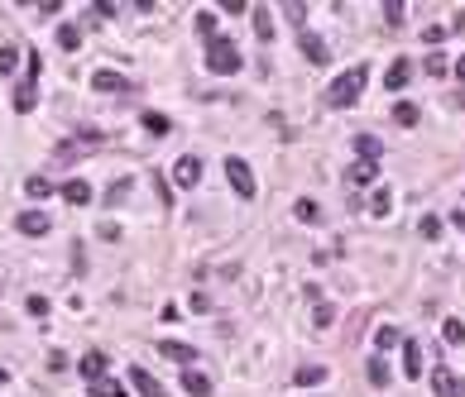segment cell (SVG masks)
<instances>
[{
    "instance_id": "6da1fadb",
    "label": "cell",
    "mask_w": 465,
    "mask_h": 397,
    "mask_svg": "<svg viewBox=\"0 0 465 397\" xmlns=\"http://www.w3.org/2000/svg\"><path fill=\"white\" fill-rule=\"evenodd\" d=\"M240 43L235 39H225V34H216L211 43H207V72H216V77H235L240 72Z\"/></svg>"
},
{
    "instance_id": "7a4b0ae2",
    "label": "cell",
    "mask_w": 465,
    "mask_h": 397,
    "mask_svg": "<svg viewBox=\"0 0 465 397\" xmlns=\"http://www.w3.org/2000/svg\"><path fill=\"white\" fill-rule=\"evenodd\" d=\"M365 81H369V67H346L341 77L331 81V91H327V106H355L360 101V91H365Z\"/></svg>"
},
{
    "instance_id": "3957f363",
    "label": "cell",
    "mask_w": 465,
    "mask_h": 397,
    "mask_svg": "<svg viewBox=\"0 0 465 397\" xmlns=\"http://www.w3.org/2000/svg\"><path fill=\"white\" fill-rule=\"evenodd\" d=\"M225 177H230V187H235V196H245V201L259 191V187H254V173H249V163L235 159V154L225 159Z\"/></svg>"
},
{
    "instance_id": "277c9868",
    "label": "cell",
    "mask_w": 465,
    "mask_h": 397,
    "mask_svg": "<svg viewBox=\"0 0 465 397\" xmlns=\"http://www.w3.org/2000/svg\"><path fill=\"white\" fill-rule=\"evenodd\" d=\"M15 230L29 235V239H39V235H48V230H53V220H48L44 211H20V215H15Z\"/></svg>"
},
{
    "instance_id": "5b68a950",
    "label": "cell",
    "mask_w": 465,
    "mask_h": 397,
    "mask_svg": "<svg viewBox=\"0 0 465 397\" xmlns=\"http://www.w3.org/2000/svg\"><path fill=\"white\" fill-rule=\"evenodd\" d=\"M173 182L178 187H197L202 182V159H197V154H183L178 168H173Z\"/></svg>"
},
{
    "instance_id": "8992f818",
    "label": "cell",
    "mask_w": 465,
    "mask_h": 397,
    "mask_svg": "<svg viewBox=\"0 0 465 397\" xmlns=\"http://www.w3.org/2000/svg\"><path fill=\"white\" fill-rule=\"evenodd\" d=\"M159 354H164V359H173V364H192V369H197V349H192V344H183V340H159Z\"/></svg>"
},
{
    "instance_id": "52a82bcc",
    "label": "cell",
    "mask_w": 465,
    "mask_h": 397,
    "mask_svg": "<svg viewBox=\"0 0 465 397\" xmlns=\"http://www.w3.org/2000/svg\"><path fill=\"white\" fill-rule=\"evenodd\" d=\"M302 58H307V62H312V67H327V62H331L327 43H322V39H317V34H312V29H307V34H302Z\"/></svg>"
},
{
    "instance_id": "ba28073f",
    "label": "cell",
    "mask_w": 465,
    "mask_h": 397,
    "mask_svg": "<svg viewBox=\"0 0 465 397\" xmlns=\"http://www.w3.org/2000/svg\"><path fill=\"white\" fill-rule=\"evenodd\" d=\"M432 388H437L441 397H465V378H456L451 369H437L432 373Z\"/></svg>"
},
{
    "instance_id": "9c48e42d",
    "label": "cell",
    "mask_w": 465,
    "mask_h": 397,
    "mask_svg": "<svg viewBox=\"0 0 465 397\" xmlns=\"http://www.w3.org/2000/svg\"><path fill=\"white\" fill-rule=\"evenodd\" d=\"M403 378H422V344L403 335Z\"/></svg>"
},
{
    "instance_id": "30bf717a",
    "label": "cell",
    "mask_w": 465,
    "mask_h": 397,
    "mask_svg": "<svg viewBox=\"0 0 465 397\" xmlns=\"http://www.w3.org/2000/svg\"><path fill=\"white\" fill-rule=\"evenodd\" d=\"M408 81H412V62H408V58H393V67H388L384 86H388V91H403Z\"/></svg>"
},
{
    "instance_id": "8fae6325",
    "label": "cell",
    "mask_w": 465,
    "mask_h": 397,
    "mask_svg": "<svg viewBox=\"0 0 465 397\" xmlns=\"http://www.w3.org/2000/svg\"><path fill=\"white\" fill-rule=\"evenodd\" d=\"M77 373H82L86 383H96V378H106V354H101V349H91V354H82V364H77Z\"/></svg>"
},
{
    "instance_id": "7c38bea8",
    "label": "cell",
    "mask_w": 465,
    "mask_h": 397,
    "mask_svg": "<svg viewBox=\"0 0 465 397\" xmlns=\"http://www.w3.org/2000/svg\"><path fill=\"white\" fill-rule=\"evenodd\" d=\"M327 378H331V369H322V364H302V369L293 373V383H298V388H322Z\"/></svg>"
},
{
    "instance_id": "4fadbf2b",
    "label": "cell",
    "mask_w": 465,
    "mask_h": 397,
    "mask_svg": "<svg viewBox=\"0 0 465 397\" xmlns=\"http://www.w3.org/2000/svg\"><path fill=\"white\" fill-rule=\"evenodd\" d=\"M130 383L139 388V397H168V393H164V383H159L154 373H144V369H130Z\"/></svg>"
},
{
    "instance_id": "5bb4252c",
    "label": "cell",
    "mask_w": 465,
    "mask_h": 397,
    "mask_svg": "<svg viewBox=\"0 0 465 397\" xmlns=\"http://www.w3.org/2000/svg\"><path fill=\"white\" fill-rule=\"evenodd\" d=\"M355 154H360V163H374V168H379V159H384V144L374 139V134H360V139H355Z\"/></svg>"
},
{
    "instance_id": "9a60e30c",
    "label": "cell",
    "mask_w": 465,
    "mask_h": 397,
    "mask_svg": "<svg viewBox=\"0 0 465 397\" xmlns=\"http://www.w3.org/2000/svg\"><path fill=\"white\" fill-rule=\"evenodd\" d=\"M63 196H67V206H91V196H96V191H91V182L77 177V182H63Z\"/></svg>"
},
{
    "instance_id": "2e32d148",
    "label": "cell",
    "mask_w": 465,
    "mask_h": 397,
    "mask_svg": "<svg viewBox=\"0 0 465 397\" xmlns=\"http://www.w3.org/2000/svg\"><path fill=\"white\" fill-rule=\"evenodd\" d=\"M86 393H91V397H130V393H125V383L110 378V373H106V378H96V383H86Z\"/></svg>"
},
{
    "instance_id": "e0dca14e",
    "label": "cell",
    "mask_w": 465,
    "mask_h": 397,
    "mask_svg": "<svg viewBox=\"0 0 465 397\" xmlns=\"http://www.w3.org/2000/svg\"><path fill=\"white\" fill-rule=\"evenodd\" d=\"M374 177H379L374 163H351V168H346V182H351V187H369Z\"/></svg>"
},
{
    "instance_id": "ac0fdd59",
    "label": "cell",
    "mask_w": 465,
    "mask_h": 397,
    "mask_svg": "<svg viewBox=\"0 0 465 397\" xmlns=\"http://www.w3.org/2000/svg\"><path fill=\"white\" fill-rule=\"evenodd\" d=\"M53 191H58V187L48 182V177H25V196H29V201H48Z\"/></svg>"
},
{
    "instance_id": "d6986e66",
    "label": "cell",
    "mask_w": 465,
    "mask_h": 397,
    "mask_svg": "<svg viewBox=\"0 0 465 397\" xmlns=\"http://www.w3.org/2000/svg\"><path fill=\"white\" fill-rule=\"evenodd\" d=\"M293 215H298L302 225H317V220H322V206H317L312 196H298V201H293Z\"/></svg>"
},
{
    "instance_id": "ffe728a7",
    "label": "cell",
    "mask_w": 465,
    "mask_h": 397,
    "mask_svg": "<svg viewBox=\"0 0 465 397\" xmlns=\"http://www.w3.org/2000/svg\"><path fill=\"white\" fill-rule=\"evenodd\" d=\"M183 388H188L192 397H211V378L197 373V369H188V373H183Z\"/></svg>"
},
{
    "instance_id": "44dd1931",
    "label": "cell",
    "mask_w": 465,
    "mask_h": 397,
    "mask_svg": "<svg viewBox=\"0 0 465 397\" xmlns=\"http://www.w3.org/2000/svg\"><path fill=\"white\" fill-rule=\"evenodd\" d=\"M91 86H96V91H125V77L110 72V67H101V72H91Z\"/></svg>"
},
{
    "instance_id": "7402d4cb",
    "label": "cell",
    "mask_w": 465,
    "mask_h": 397,
    "mask_svg": "<svg viewBox=\"0 0 465 397\" xmlns=\"http://www.w3.org/2000/svg\"><path fill=\"white\" fill-rule=\"evenodd\" d=\"M58 48H63V53H77V48H82V29L63 25V29H58Z\"/></svg>"
},
{
    "instance_id": "603a6c76",
    "label": "cell",
    "mask_w": 465,
    "mask_h": 397,
    "mask_svg": "<svg viewBox=\"0 0 465 397\" xmlns=\"http://www.w3.org/2000/svg\"><path fill=\"white\" fill-rule=\"evenodd\" d=\"M34 106H39V91H34L29 81H20V86H15V110H20V115H29Z\"/></svg>"
},
{
    "instance_id": "cb8c5ba5",
    "label": "cell",
    "mask_w": 465,
    "mask_h": 397,
    "mask_svg": "<svg viewBox=\"0 0 465 397\" xmlns=\"http://www.w3.org/2000/svg\"><path fill=\"white\" fill-rule=\"evenodd\" d=\"M254 39H259V43H269V39H274V20H269V10H264V5H254Z\"/></svg>"
},
{
    "instance_id": "d4e9b609",
    "label": "cell",
    "mask_w": 465,
    "mask_h": 397,
    "mask_svg": "<svg viewBox=\"0 0 465 397\" xmlns=\"http://www.w3.org/2000/svg\"><path fill=\"white\" fill-rule=\"evenodd\" d=\"M441 340H446V344H465V321L461 316H446V321H441Z\"/></svg>"
},
{
    "instance_id": "484cf974",
    "label": "cell",
    "mask_w": 465,
    "mask_h": 397,
    "mask_svg": "<svg viewBox=\"0 0 465 397\" xmlns=\"http://www.w3.org/2000/svg\"><path fill=\"white\" fill-rule=\"evenodd\" d=\"M393 211V191L388 187H374V196H369V215H388Z\"/></svg>"
},
{
    "instance_id": "4316f807",
    "label": "cell",
    "mask_w": 465,
    "mask_h": 397,
    "mask_svg": "<svg viewBox=\"0 0 465 397\" xmlns=\"http://www.w3.org/2000/svg\"><path fill=\"white\" fill-rule=\"evenodd\" d=\"M331 321H336V307H331L327 297H317V307H312V325H317V330H327Z\"/></svg>"
},
{
    "instance_id": "83f0119b",
    "label": "cell",
    "mask_w": 465,
    "mask_h": 397,
    "mask_svg": "<svg viewBox=\"0 0 465 397\" xmlns=\"http://www.w3.org/2000/svg\"><path fill=\"white\" fill-rule=\"evenodd\" d=\"M393 120H398V125H403V130H412V125H417V120H422V110L412 106V101H398V106H393Z\"/></svg>"
},
{
    "instance_id": "f1b7e54d",
    "label": "cell",
    "mask_w": 465,
    "mask_h": 397,
    "mask_svg": "<svg viewBox=\"0 0 465 397\" xmlns=\"http://www.w3.org/2000/svg\"><path fill=\"white\" fill-rule=\"evenodd\" d=\"M393 344H403V335H398L393 325H379V330H374V349H379V354H388Z\"/></svg>"
},
{
    "instance_id": "f546056e",
    "label": "cell",
    "mask_w": 465,
    "mask_h": 397,
    "mask_svg": "<svg viewBox=\"0 0 465 397\" xmlns=\"http://www.w3.org/2000/svg\"><path fill=\"white\" fill-rule=\"evenodd\" d=\"M365 373H369V388H388V364H384V354H374Z\"/></svg>"
},
{
    "instance_id": "4dcf8cb0",
    "label": "cell",
    "mask_w": 465,
    "mask_h": 397,
    "mask_svg": "<svg viewBox=\"0 0 465 397\" xmlns=\"http://www.w3.org/2000/svg\"><path fill=\"white\" fill-rule=\"evenodd\" d=\"M25 62H29V86H34V81H39V77H44V53H39V48H29V53H25Z\"/></svg>"
},
{
    "instance_id": "1f68e13d",
    "label": "cell",
    "mask_w": 465,
    "mask_h": 397,
    "mask_svg": "<svg viewBox=\"0 0 465 397\" xmlns=\"http://www.w3.org/2000/svg\"><path fill=\"white\" fill-rule=\"evenodd\" d=\"M197 34H202L207 43L216 39V15H211V10H202V15H197Z\"/></svg>"
},
{
    "instance_id": "d6a6232c",
    "label": "cell",
    "mask_w": 465,
    "mask_h": 397,
    "mask_svg": "<svg viewBox=\"0 0 465 397\" xmlns=\"http://www.w3.org/2000/svg\"><path fill=\"white\" fill-rule=\"evenodd\" d=\"M15 62H20V53H15L10 43H0V77H10V72H15Z\"/></svg>"
},
{
    "instance_id": "836d02e7",
    "label": "cell",
    "mask_w": 465,
    "mask_h": 397,
    "mask_svg": "<svg viewBox=\"0 0 465 397\" xmlns=\"http://www.w3.org/2000/svg\"><path fill=\"white\" fill-rule=\"evenodd\" d=\"M417 235H422V239H437L441 235V220H437V215H422V220H417Z\"/></svg>"
},
{
    "instance_id": "e575fe53",
    "label": "cell",
    "mask_w": 465,
    "mask_h": 397,
    "mask_svg": "<svg viewBox=\"0 0 465 397\" xmlns=\"http://www.w3.org/2000/svg\"><path fill=\"white\" fill-rule=\"evenodd\" d=\"M446 72H451V62L441 53H427V77H446Z\"/></svg>"
},
{
    "instance_id": "d590c367",
    "label": "cell",
    "mask_w": 465,
    "mask_h": 397,
    "mask_svg": "<svg viewBox=\"0 0 465 397\" xmlns=\"http://www.w3.org/2000/svg\"><path fill=\"white\" fill-rule=\"evenodd\" d=\"M144 130H149V134H168V115L149 110V115H144Z\"/></svg>"
},
{
    "instance_id": "8d00e7d4",
    "label": "cell",
    "mask_w": 465,
    "mask_h": 397,
    "mask_svg": "<svg viewBox=\"0 0 465 397\" xmlns=\"http://www.w3.org/2000/svg\"><path fill=\"white\" fill-rule=\"evenodd\" d=\"M446 34H451L446 25H427V29H422V43H432V48H437V43L446 39Z\"/></svg>"
},
{
    "instance_id": "74e56055",
    "label": "cell",
    "mask_w": 465,
    "mask_h": 397,
    "mask_svg": "<svg viewBox=\"0 0 465 397\" xmlns=\"http://www.w3.org/2000/svg\"><path fill=\"white\" fill-rule=\"evenodd\" d=\"M25 307H29V316H48V297H29Z\"/></svg>"
},
{
    "instance_id": "f35d334b",
    "label": "cell",
    "mask_w": 465,
    "mask_h": 397,
    "mask_svg": "<svg viewBox=\"0 0 465 397\" xmlns=\"http://www.w3.org/2000/svg\"><path fill=\"white\" fill-rule=\"evenodd\" d=\"M384 25H403V5H384Z\"/></svg>"
},
{
    "instance_id": "ab89813d",
    "label": "cell",
    "mask_w": 465,
    "mask_h": 397,
    "mask_svg": "<svg viewBox=\"0 0 465 397\" xmlns=\"http://www.w3.org/2000/svg\"><path fill=\"white\" fill-rule=\"evenodd\" d=\"M451 34H465V10H456V25H451Z\"/></svg>"
},
{
    "instance_id": "60d3db41",
    "label": "cell",
    "mask_w": 465,
    "mask_h": 397,
    "mask_svg": "<svg viewBox=\"0 0 465 397\" xmlns=\"http://www.w3.org/2000/svg\"><path fill=\"white\" fill-rule=\"evenodd\" d=\"M451 72H456V77L465 81V58H456V62H451Z\"/></svg>"
},
{
    "instance_id": "b9f144b4",
    "label": "cell",
    "mask_w": 465,
    "mask_h": 397,
    "mask_svg": "<svg viewBox=\"0 0 465 397\" xmlns=\"http://www.w3.org/2000/svg\"><path fill=\"white\" fill-rule=\"evenodd\" d=\"M5 378H10V373H5V369H0V383H5Z\"/></svg>"
},
{
    "instance_id": "7bdbcfd3",
    "label": "cell",
    "mask_w": 465,
    "mask_h": 397,
    "mask_svg": "<svg viewBox=\"0 0 465 397\" xmlns=\"http://www.w3.org/2000/svg\"><path fill=\"white\" fill-rule=\"evenodd\" d=\"M312 397H317V393H312Z\"/></svg>"
}]
</instances>
